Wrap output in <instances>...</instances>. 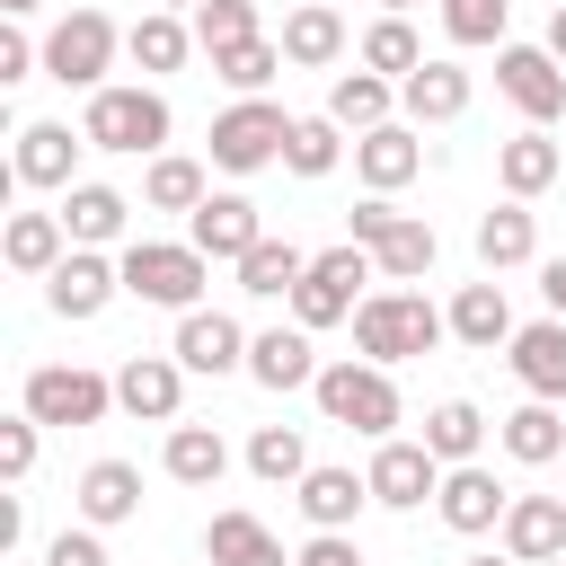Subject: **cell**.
Segmentation results:
<instances>
[{"instance_id":"obj_1","label":"cell","mask_w":566,"mask_h":566,"mask_svg":"<svg viewBox=\"0 0 566 566\" xmlns=\"http://www.w3.org/2000/svg\"><path fill=\"white\" fill-rule=\"evenodd\" d=\"M442 336H451V310H433L416 283H380V292L354 310V354H363V363H380V371H389V363L433 354Z\"/></svg>"},{"instance_id":"obj_2","label":"cell","mask_w":566,"mask_h":566,"mask_svg":"<svg viewBox=\"0 0 566 566\" xmlns=\"http://www.w3.org/2000/svg\"><path fill=\"white\" fill-rule=\"evenodd\" d=\"M88 150H115V159H159L168 150V97L150 80H106L80 115Z\"/></svg>"},{"instance_id":"obj_3","label":"cell","mask_w":566,"mask_h":566,"mask_svg":"<svg viewBox=\"0 0 566 566\" xmlns=\"http://www.w3.org/2000/svg\"><path fill=\"white\" fill-rule=\"evenodd\" d=\"M124 292L142 301V310H203V283H212V256L195 248V239H124Z\"/></svg>"},{"instance_id":"obj_4","label":"cell","mask_w":566,"mask_h":566,"mask_svg":"<svg viewBox=\"0 0 566 566\" xmlns=\"http://www.w3.org/2000/svg\"><path fill=\"white\" fill-rule=\"evenodd\" d=\"M318 416L327 424H345V433H363V442H389L398 424H407V407H398V380L380 371V363H363V354H336L327 371H318Z\"/></svg>"},{"instance_id":"obj_5","label":"cell","mask_w":566,"mask_h":566,"mask_svg":"<svg viewBox=\"0 0 566 566\" xmlns=\"http://www.w3.org/2000/svg\"><path fill=\"white\" fill-rule=\"evenodd\" d=\"M363 283H380L371 248H354V239H345V248H318V256H310V274H301V292H292V327H310V336H318V327L354 318V310L371 301Z\"/></svg>"},{"instance_id":"obj_6","label":"cell","mask_w":566,"mask_h":566,"mask_svg":"<svg viewBox=\"0 0 566 566\" xmlns=\"http://www.w3.org/2000/svg\"><path fill=\"white\" fill-rule=\"evenodd\" d=\"M115 53H124V27L106 18V9H71V18H53V35H44V80H62V88H106V71H115Z\"/></svg>"},{"instance_id":"obj_7","label":"cell","mask_w":566,"mask_h":566,"mask_svg":"<svg viewBox=\"0 0 566 566\" xmlns=\"http://www.w3.org/2000/svg\"><path fill=\"white\" fill-rule=\"evenodd\" d=\"M283 142H292V115H283L274 97H239V106H221V115H212V168H230V177L274 168V159H283Z\"/></svg>"},{"instance_id":"obj_8","label":"cell","mask_w":566,"mask_h":566,"mask_svg":"<svg viewBox=\"0 0 566 566\" xmlns=\"http://www.w3.org/2000/svg\"><path fill=\"white\" fill-rule=\"evenodd\" d=\"M18 407L35 416V424H97L106 407H115V380L106 371H88V363H35L27 371V389H18Z\"/></svg>"},{"instance_id":"obj_9","label":"cell","mask_w":566,"mask_h":566,"mask_svg":"<svg viewBox=\"0 0 566 566\" xmlns=\"http://www.w3.org/2000/svg\"><path fill=\"white\" fill-rule=\"evenodd\" d=\"M495 88L522 106V124H557L566 115V62L548 53V44H495Z\"/></svg>"},{"instance_id":"obj_10","label":"cell","mask_w":566,"mask_h":566,"mask_svg":"<svg viewBox=\"0 0 566 566\" xmlns=\"http://www.w3.org/2000/svg\"><path fill=\"white\" fill-rule=\"evenodd\" d=\"M363 478H371V504H389V513H424V504L442 495V460H433L424 442H398V433L371 442V469H363Z\"/></svg>"},{"instance_id":"obj_11","label":"cell","mask_w":566,"mask_h":566,"mask_svg":"<svg viewBox=\"0 0 566 566\" xmlns=\"http://www.w3.org/2000/svg\"><path fill=\"white\" fill-rule=\"evenodd\" d=\"M80 150H88V133H71V124H18V159H9V186H44V195H71V186H80Z\"/></svg>"},{"instance_id":"obj_12","label":"cell","mask_w":566,"mask_h":566,"mask_svg":"<svg viewBox=\"0 0 566 566\" xmlns=\"http://www.w3.org/2000/svg\"><path fill=\"white\" fill-rule=\"evenodd\" d=\"M115 292H124V265H115L106 248H71V256L44 274V310H53V318H97Z\"/></svg>"},{"instance_id":"obj_13","label":"cell","mask_w":566,"mask_h":566,"mask_svg":"<svg viewBox=\"0 0 566 566\" xmlns=\"http://www.w3.org/2000/svg\"><path fill=\"white\" fill-rule=\"evenodd\" d=\"M115 407L142 416V424H177V407H186V363H177V354H124V363H115Z\"/></svg>"},{"instance_id":"obj_14","label":"cell","mask_w":566,"mask_h":566,"mask_svg":"<svg viewBox=\"0 0 566 566\" xmlns=\"http://www.w3.org/2000/svg\"><path fill=\"white\" fill-rule=\"evenodd\" d=\"M433 513H442L460 539H486V531H504V513H513V486H495V469H486V460H469V469H442V495H433Z\"/></svg>"},{"instance_id":"obj_15","label":"cell","mask_w":566,"mask_h":566,"mask_svg":"<svg viewBox=\"0 0 566 566\" xmlns=\"http://www.w3.org/2000/svg\"><path fill=\"white\" fill-rule=\"evenodd\" d=\"M168 354H177L186 371L221 380V371H248V327H239L230 310H186V318H177V336H168Z\"/></svg>"},{"instance_id":"obj_16","label":"cell","mask_w":566,"mask_h":566,"mask_svg":"<svg viewBox=\"0 0 566 566\" xmlns=\"http://www.w3.org/2000/svg\"><path fill=\"white\" fill-rule=\"evenodd\" d=\"M292 504H301V522H310V531H354V522H363V504H371V478H363V469L318 460V469L292 486Z\"/></svg>"},{"instance_id":"obj_17","label":"cell","mask_w":566,"mask_h":566,"mask_svg":"<svg viewBox=\"0 0 566 566\" xmlns=\"http://www.w3.org/2000/svg\"><path fill=\"white\" fill-rule=\"evenodd\" d=\"M504 363H513V380H522L531 398L566 407V318H531V327H513Z\"/></svg>"},{"instance_id":"obj_18","label":"cell","mask_w":566,"mask_h":566,"mask_svg":"<svg viewBox=\"0 0 566 566\" xmlns=\"http://www.w3.org/2000/svg\"><path fill=\"white\" fill-rule=\"evenodd\" d=\"M124 53H133V71L159 88V80H168V71H186L203 44H195V27H186L177 9H142V18L124 27Z\"/></svg>"},{"instance_id":"obj_19","label":"cell","mask_w":566,"mask_h":566,"mask_svg":"<svg viewBox=\"0 0 566 566\" xmlns=\"http://www.w3.org/2000/svg\"><path fill=\"white\" fill-rule=\"evenodd\" d=\"M186 239H195L212 265H239V256L265 239V212H256L248 195H203V212L186 221Z\"/></svg>"},{"instance_id":"obj_20","label":"cell","mask_w":566,"mask_h":566,"mask_svg":"<svg viewBox=\"0 0 566 566\" xmlns=\"http://www.w3.org/2000/svg\"><path fill=\"white\" fill-rule=\"evenodd\" d=\"M318 354H310V327H265V336H248V380L256 389H318Z\"/></svg>"},{"instance_id":"obj_21","label":"cell","mask_w":566,"mask_h":566,"mask_svg":"<svg viewBox=\"0 0 566 566\" xmlns=\"http://www.w3.org/2000/svg\"><path fill=\"white\" fill-rule=\"evenodd\" d=\"M504 557H513V566H557V557H566V495H513V513H504Z\"/></svg>"},{"instance_id":"obj_22","label":"cell","mask_w":566,"mask_h":566,"mask_svg":"<svg viewBox=\"0 0 566 566\" xmlns=\"http://www.w3.org/2000/svg\"><path fill=\"white\" fill-rule=\"evenodd\" d=\"M71 504H80L88 531H115V522L142 513V469H133V460H88L80 486H71Z\"/></svg>"},{"instance_id":"obj_23","label":"cell","mask_w":566,"mask_h":566,"mask_svg":"<svg viewBox=\"0 0 566 566\" xmlns=\"http://www.w3.org/2000/svg\"><path fill=\"white\" fill-rule=\"evenodd\" d=\"M495 177H504V195H513V203H531V195H548V186L566 177V150H557L539 124H522L513 142H495Z\"/></svg>"},{"instance_id":"obj_24","label":"cell","mask_w":566,"mask_h":566,"mask_svg":"<svg viewBox=\"0 0 566 566\" xmlns=\"http://www.w3.org/2000/svg\"><path fill=\"white\" fill-rule=\"evenodd\" d=\"M416 168H424V142H416V124H380V133H363V142H354V177H363L371 195H398Z\"/></svg>"},{"instance_id":"obj_25","label":"cell","mask_w":566,"mask_h":566,"mask_svg":"<svg viewBox=\"0 0 566 566\" xmlns=\"http://www.w3.org/2000/svg\"><path fill=\"white\" fill-rule=\"evenodd\" d=\"M53 212H62L71 248H115V239H124V221H133V203H124L115 186H97V177H80V186H71Z\"/></svg>"},{"instance_id":"obj_26","label":"cell","mask_w":566,"mask_h":566,"mask_svg":"<svg viewBox=\"0 0 566 566\" xmlns=\"http://www.w3.org/2000/svg\"><path fill=\"white\" fill-rule=\"evenodd\" d=\"M451 336H460L469 354H495V345H513V301H504V283H495V274L451 292Z\"/></svg>"},{"instance_id":"obj_27","label":"cell","mask_w":566,"mask_h":566,"mask_svg":"<svg viewBox=\"0 0 566 566\" xmlns=\"http://www.w3.org/2000/svg\"><path fill=\"white\" fill-rule=\"evenodd\" d=\"M495 442H504V460L548 469V460H566V416H557L548 398H522L513 416H495Z\"/></svg>"},{"instance_id":"obj_28","label":"cell","mask_w":566,"mask_h":566,"mask_svg":"<svg viewBox=\"0 0 566 566\" xmlns=\"http://www.w3.org/2000/svg\"><path fill=\"white\" fill-rule=\"evenodd\" d=\"M203 566H292V557H283V539H274L256 513L230 504V513L203 522Z\"/></svg>"},{"instance_id":"obj_29","label":"cell","mask_w":566,"mask_h":566,"mask_svg":"<svg viewBox=\"0 0 566 566\" xmlns=\"http://www.w3.org/2000/svg\"><path fill=\"white\" fill-rule=\"evenodd\" d=\"M389 106H398V80H380V71H363V62L327 80V115H336L354 142H363V133H380V124H389Z\"/></svg>"},{"instance_id":"obj_30","label":"cell","mask_w":566,"mask_h":566,"mask_svg":"<svg viewBox=\"0 0 566 566\" xmlns=\"http://www.w3.org/2000/svg\"><path fill=\"white\" fill-rule=\"evenodd\" d=\"M539 256V221H531V203H495V212H478V265L486 274H513V265H531Z\"/></svg>"},{"instance_id":"obj_31","label":"cell","mask_w":566,"mask_h":566,"mask_svg":"<svg viewBox=\"0 0 566 566\" xmlns=\"http://www.w3.org/2000/svg\"><path fill=\"white\" fill-rule=\"evenodd\" d=\"M283 62H301V71H327L336 53H345V18H336V0H301L292 18H283Z\"/></svg>"},{"instance_id":"obj_32","label":"cell","mask_w":566,"mask_h":566,"mask_svg":"<svg viewBox=\"0 0 566 566\" xmlns=\"http://www.w3.org/2000/svg\"><path fill=\"white\" fill-rule=\"evenodd\" d=\"M203 195H212V177H203V159H186V150H159L150 168H142V212H203Z\"/></svg>"},{"instance_id":"obj_33","label":"cell","mask_w":566,"mask_h":566,"mask_svg":"<svg viewBox=\"0 0 566 566\" xmlns=\"http://www.w3.org/2000/svg\"><path fill=\"white\" fill-rule=\"evenodd\" d=\"M0 256H9V274H53V265L71 256V230H62V212H9V230H0Z\"/></svg>"},{"instance_id":"obj_34","label":"cell","mask_w":566,"mask_h":566,"mask_svg":"<svg viewBox=\"0 0 566 566\" xmlns=\"http://www.w3.org/2000/svg\"><path fill=\"white\" fill-rule=\"evenodd\" d=\"M398 106H407V124H460V115H469V71H460V62H424V71L398 88Z\"/></svg>"},{"instance_id":"obj_35","label":"cell","mask_w":566,"mask_h":566,"mask_svg":"<svg viewBox=\"0 0 566 566\" xmlns=\"http://www.w3.org/2000/svg\"><path fill=\"white\" fill-rule=\"evenodd\" d=\"M301 274H310V256H301L292 239H274V230L239 256V292H248V301H292V292H301Z\"/></svg>"},{"instance_id":"obj_36","label":"cell","mask_w":566,"mask_h":566,"mask_svg":"<svg viewBox=\"0 0 566 566\" xmlns=\"http://www.w3.org/2000/svg\"><path fill=\"white\" fill-rule=\"evenodd\" d=\"M442 469H469L478 451H486V416L469 407V398H442V407H424V433H416Z\"/></svg>"},{"instance_id":"obj_37","label":"cell","mask_w":566,"mask_h":566,"mask_svg":"<svg viewBox=\"0 0 566 566\" xmlns=\"http://www.w3.org/2000/svg\"><path fill=\"white\" fill-rule=\"evenodd\" d=\"M159 469H168L177 486H221V478H230V442H221L212 424H168Z\"/></svg>"},{"instance_id":"obj_38","label":"cell","mask_w":566,"mask_h":566,"mask_svg":"<svg viewBox=\"0 0 566 566\" xmlns=\"http://www.w3.org/2000/svg\"><path fill=\"white\" fill-rule=\"evenodd\" d=\"M433 256H442V239H433V221H416V212H398V221H389V239L371 248L380 283H416V274H433Z\"/></svg>"},{"instance_id":"obj_39","label":"cell","mask_w":566,"mask_h":566,"mask_svg":"<svg viewBox=\"0 0 566 566\" xmlns=\"http://www.w3.org/2000/svg\"><path fill=\"white\" fill-rule=\"evenodd\" d=\"M354 62L407 88V80L424 71V44H416V27H407V18H371V27H363V53H354Z\"/></svg>"},{"instance_id":"obj_40","label":"cell","mask_w":566,"mask_h":566,"mask_svg":"<svg viewBox=\"0 0 566 566\" xmlns=\"http://www.w3.org/2000/svg\"><path fill=\"white\" fill-rule=\"evenodd\" d=\"M248 469L265 478V486H301L318 460H310V442H301V424H256L248 433Z\"/></svg>"},{"instance_id":"obj_41","label":"cell","mask_w":566,"mask_h":566,"mask_svg":"<svg viewBox=\"0 0 566 566\" xmlns=\"http://www.w3.org/2000/svg\"><path fill=\"white\" fill-rule=\"evenodd\" d=\"M336 159H345V124H336V115H292L283 168H292V177H327Z\"/></svg>"},{"instance_id":"obj_42","label":"cell","mask_w":566,"mask_h":566,"mask_svg":"<svg viewBox=\"0 0 566 566\" xmlns=\"http://www.w3.org/2000/svg\"><path fill=\"white\" fill-rule=\"evenodd\" d=\"M274 71H283V44H274V35L212 53V80H221V88H239V97H265V80H274Z\"/></svg>"},{"instance_id":"obj_43","label":"cell","mask_w":566,"mask_h":566,"mask_svg":"<svg viewBox=\"0 0 566 566\" xmlns=\"http://www.w3.org/2000/svg\"><path fill=\"white\" fill-rule=\"evenodd\" d=\"M186 27H195L203 53H230V44H256V35H265V27H256V0H203Z\"/></svg>"},{"instance_id":"obj_44","label":"cell","mask_w":566,"mask_h":566,"mask_svg":"<svg viewBox=\"0 0 566 566\" xmlns=\"http://www.w3.org/2000/svg\"><path fill=\"white\" fill-rule=\"evenodd\" d=\"M513 0H442V35L451 44H504Z\"/></svg>"},{"instance_id":"obj_45","label":"cell","mask_w":566,"mask_h":566,"mask_svg":"<svg viewBox=\"0 0 566 566\" xmlns=\"http://www.w3.org/2000/svg\"><path fill=\"white\" fill-rule=\"evenodd\" d=\"M35 433H44V424H35V416H27V407H18V416H9V424H0V478H9V486H18V478H27V469H35Z\"/></svg>"},{"instance_id":"obj_46","label":"cell","mask_w":566,"mask_h":566,"mask_svg":"<svg viewBox=\"0 0 566 566\" xmlns=\"http://www.w3.org/2000/svg\"><path fill=\"white\" fill-rule=\"evenodd\" d=\"M44 566H115V557H106V539H97V531L80 522V531H53V548H44Z\"/></svg>"},{"instance_id":"obj_47","label":"cell","mask_w":566,"mask_h":566,"mask_svg":"<svg viewBox=\"0 0 566 566\" xmlns=\"http://www.w3.org/2000/svg\"><path fill=\"white\" fill-rule=\"evenodd\" d=\"M292 566H363V548H354V531H310L292 548Z\"/></svg>"},{"instance_id":"obj_48","label":"cell","mask_w":566,"mask_h":566,"mask_svg":"<svg viewBox=\"0 0 566 566\" xmlns=\"http://www.w3.org/2000/svg\"><path fill=\"white\" fill-rule=\"evenodd\" d=\"M389 221H398V203H389V195H371V203H354V212H345V239H354V248H380V239H389Z\"/></svg>"},{"instance_id":"obj_49","label":"cell","mask_w":566,"mask_h":566,"mask_svg":"<svg viewBox=\"0 0 566 566\" xmlns=\"http://www.w3.org/2000/svg\"><path fill=\"white\" fill-rule=\"evenodd\" d=\"M35 71H44V44H27V35L9 27V35H0V88H18V80H35Z\"/></svg>"},{"instance_id":"obj_50","label":"cell","mask_w":566,"mask_h":566,"mask_svg":"<svg viewBox=\"0 0 566 566\" xmlns=\"http://www.w3.org/2000/svg\"><path fill=\"white\" fill-rule=\"evenodd\" d=\"M539 292H548V318H566V256L539 265Z\"/></svg>"},{"instance_id":"obj_51","label":"cell","mask_w":566,"mask_h":566,"mask_svg":"<svg viewBox=\"0 0 566 566\" xmlns=\"http://www.w3.org/2000/svg\"><path fill=\"white\" fill-rule=\"evenodd\" d=\"M18 539H27V504H18V495H0V548H18Z\"/></svg>"},{"instance_id":"obj_52","label":"cell","mask_w":566,"mask_h":566,"mask_svg":"<svg viewBox=\"0 0 566 566\" xmlns=\"http://www.w3.org/2000/svg\"><path fill=\"white\" fill-rule=\"evenodd\" d=\"M539 44H548V53H557V62H566V0H557V9H548V35H539Z\"/></svg>"},{"instance_id":"obj_53","label":"cell","mask_w":566,"mask_h":566,"mask_svg":"<svg viewBox=\"0 0 566 566\" xmlns=\"http://www.w3.org/2000/svg\"><path fill=\"white\" fill-rule=\"evenodd\" d=\"M0 9H9V18H35V9H44V0H0Z\"/></svg>"},{"instance_id":"obj_54","label":"cell","mask_w":566,"mask_h":566,"mask_svg":"<svg viewBox=\"0 0 566 566\" xmlns=\"http://www.w3.org/2000/svg\"><path fill=\"white\" fill-rule=\"evenodd\" d=\"M407 9H416V0H380V18H407Z\"/></svg>"},{"instance_id":"obj_55","label":"cell","mask_w":566,"mask_h":566,"mask_svg":"<svg viewBox=\"0 0 566 566\" xmlns=\"http://www.w3.org/2000/svg\"><path fill=\"white\" fill-rule=\"evenodd\" d=\"M150 9H203V0H150Z\"/></svg>"},{"instance_id":"obj_56","label":"cell","mask_w":566,"mask_h":566,"mask_svg":"<svg viewBox=\"0 0 566 566\" xmlns=\"http://www.w3.org/2000/svg\"><path fill=\"white\" fill-rule=\"evenodd\" d=\"M460 566H513V557H460Z\"/></svg>"},{"instance_id":"obj_57","label":"cell","mask_w":566,"mask_h":566,"mask_svg":"<svg viewBox=\"0 0 566 566\" xmlns=\"http://www.w3.org/2000/svg\"><path fill=\"white\" fill-rule=\"evenodd\" d=\"M557 566H566V557H557Z\"/></svg>"}]
</instances>
